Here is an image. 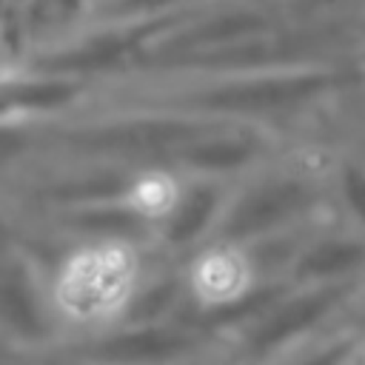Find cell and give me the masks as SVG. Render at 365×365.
Instances as JSON below:
<instances>
[{"instance_id": "cell-1", "label": "cell", "mask_w": 365, "mask_h": 365, "mask_svg": "<svg viewBox=\"0 0 365 365\" xmlns=\"http://www.w3.org/2000/svg\"><path fill=\"white\" fill-rule=\"evenodd\" d=\"M137 279V257L123 242H94L77 248L57 271L54 302L57 311L77 322L94 325L117 317Z\"/></svg>"}, {"instance_id": "cell-2", "label": "cell", "mask_w": 365, "mask_h": 365, "mask_svg": "<svg viewBox=\"0 0 365 365\" xmlns=\"http://www.w3.org/2000/svg\"><path fill=\"white\" fill-rule=\"evenodd\" d=\"M351 63H354L356 74L365 80V14H362V20H359V31H356V43H354Z\"/></svg>"}]
</instances>
